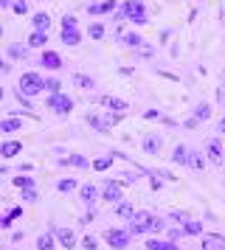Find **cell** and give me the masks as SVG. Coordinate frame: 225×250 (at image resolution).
<instances>
[{
    "label": "cell",
    "mask_w": 225,
    "mask_h": 250,
    "mask_svg": "<svg viewBox=\"0 0 225 250\" xmlns=\"http://www.w3.org/2000/svg\"><path fill=\"white\" fill-rule=\"evenodd\" d=\"M11 70V62L9 59H0V73H9Z\"/></svg>",
    "instance_id": "cell-51"
},
{
    "label": "cell",
    "mask_w": 225,
    "mask_h": 250,
    "mask_svg": "<svg viewBox=\"0 0 225 250\" xmlns=\"http://www.w3.org/2000/svg\"><path fill=\"white\" fill-rule=\"evenodd\" d=\"M3 174H9V169H6V166H0V177H3Z\"/></svg>",
    "instance_id": "cell-53"
},
{
    "label": "cell",
    "mask_w": 225,
    "mask_h": 250,
    "mask_svg": "<svg viewBox=\"0 0 225 250\" xmlns=\"http://www.w3.org/2000/svg\"><path fill=\"white\" fill-rule=\"evenodd\" d=\"M189 152L191 149L186 146V144H178L175 152H172V163H175V166H189Z\"/></svg>",
    "instance_id": "cell-25"
},
{
    "label": "cell",
    "mask_w": 225,
    "mask_h": 250,
    "mask_svg": "<svg viewBox=\"0 0 225 250\" xmlns=\"http://www.w3.org/2000/svg\"><path fill=\"white\" fill-rule=\"evenodd\" d=\"M112 216H118V219H133L135 216V205L133 203H127V200H121V203H115L112 205Z\"/></svg>",
    "instance_id": "cell-23"
},
{
    "label": "cell",
    "mask_w": 225,
    "mask_h": 250,
    "mask_svg": "<svg viewBox=\"0 0 225 250\" xmlns=\"http://www.w3.org/2000/svg\"><path fill=\"white\" fill-rule=\"evenodd\" d=\"M115 20H130L133 25H149L146 17V3L144 0H124L115 12Z\"/></svg>",
    "instance_id": "cell-1"
},
{
    "label": "cell",
    "mask_w": 225,
    "mask_h": 250,
    "mask_svg": "<svg viewBox=\"0 0 225 250\" xmlns=\"http://www.w3.org/2000/svg\"><path fill=\"white\" fill-rule=\"evenodd\" d=\"M17 90H20L22 96H28V99L40 96V93H45V76L37 73V70H25L20 76V82H17Z\"/></svg>",
    "instance_id": "cell-2"
},
{
    "label": "cell",
    "mask_w": 225,
    "mask_h": 250,
    "mask_svg": "<svg viewBox=\"0 0 225 250\" xmlns=\"http://www.w3.org/2000/svg\"><path fill=\"white\" fill-rule=\"evenodd\" d=\"M217 132H220V135H225V115L217 121Z\"/></svg>",
    "instance_id": "cell-52"
},
{
    "label": "cell",
    "mask_w": 225,
    "mask_h": 250,
    "mask_svg": "<svg viewBox=\"0 0 225 250\" xmlns=\"http://www.w3.org/2000/svg\"><path fill=\"white\" fill-rule=\"evenodd\" d=\"M73 84H76L79 90H93L96 87V79L88 76V73H73Z\"/></svg>",
    "instance_id": "cell-28"
},
{
    "label": "cell",
    "mask_w": 225,
    "mask_h": 250,
    "mask_svg": "<svg viewBox=\"0 0 225 250\" xmlns=\"http://www.w3.org/2000/svg\"><path fill=\"white\" fill-rule=\"evenodd\" d=\"M45 93H62V79H56V76H45Z\"/></svg>",
    "instance_id": "cell-36"
},
{
    "label": "cell",
    "mask_w": 225,
    "mask_h": 250,
    "mask_svg": "<svg viewBox=\"0 0 225 250\" xmlns=\"http://www.w3.org/2000/svg\"><path fill=\"white\" fill-rule=\"evenodd\" d=\"M223 84H225V70H223Z\"/></svg>",
    "instance_id": "cell-55"
},
{
    "label": "cell",
    "mask_w": 225,
    "mask_h": 250,
    "mask_svg": "<svg viewBox=\"0 0 225 250\" xmlns=\"http://www.w3.org/2000/svg\"><path fill=\"white\" fill-rule=\"evenodd\" d=\"M152 219H155L152 211H135V216L127 222V230H130L133 236H146V233L152 230Z\"/></svg>",
    "instance_id": "cell-6"
},
{
    "label": "cell",
    "mask_w": 225,
    "mask_h": 250,
    "mask_svg": "<svg viewBox=\"0 0 225 250\" xmlns=\"http://www.w3.org/2000/svg\"><path fill=\"white\" fill-rule=\"evenodd\" d=\"M99 104L107 113H118V115L130 113V102H127V99H118V96H101Z\"/></svg>",
    "instance_id": "cell-12"
},
{
    "label": "cell",
    "mask_w": 225,
    "mask_h": 250,
    "mask_svg": "<svg viewBox=\"0 0 225 250\" xmlns=\"http://www.w3.org/2000/svg\"><path fill=\"white\" fill-rule=\"evenodd\" d=\"M54 236H56V245H59V248H65V250H73L79 245L73 228H68V225H56L54 228Z\"/></svg>",
    "instance_id": "cell-10"
},
{
    "label": "cell",
    "mask_w": 225,
    "mask_h": 250,
    "mask_svg": "<svg viewBox=\"0 0 225 250\" xmlns=\"http://www.w3.org/2000/svg\"><path fill=\"white\" fill-rule=\"evenodd\" d=\"M144 118H149V121H152V118H158V121H160L163 115H160V110H146V113H144Z\"/></svg>",
    "instance_id": "cell-49"
},
{
    "label": "cell",
    "mask_w": 225,
    "mask_h": 250,
    "mask_svg": "<svg viewBox=\"0 0 225 250\" xmlns=\"http://www.w3.org/2000/svg\"><path fill=\"white\" fill-rule=\"evenodd\" d=\"M25 45L31 48H37V51H45V48H48V31H31V34H28V40H25Z\"/></svg>",
    "instance_id": "cell-20"
},
{
    "label": "cell",
    "mask_w": 225,
    "mask_h": 250,
    "mask_svg": "<svg viewBox=\"0 0 225 250\" xmlns=\"http://www.w3.org/2000/svg\"><path fill=\"white\" fill-rule=\"evenodd\" d=\"M62 166H76V169H90V160L82 158V155H68V158L59 160Z\"/></svg>",
    "instance_id": "cell-29"
},
{
    "label": "cell",
    "mask_w": 225,
    "mask_h": 250,
    "mask_svg": "<svg viewBox=\"0 0 225 250\" xmlns=\"http://www.w3.org/2000/svg\"><path fill=\"white\" fill-rule=\"evenodd\" d=\"M104 34H107V28L101 23H90L88 25V37L90 40H104Z\"/></svg>",
    "instance_id": "cell-35"
},
{
    "label": "cell",
    "mask_w": 225,
    "mask_h": 250,
    "mask_svg": "<svg viewBox=\"0 0 225 250\" xmlns=\"http://www.w3.org/2000/svg\"><path fill=\"white\" fill-rule=\"evenodd\" d=\"M99 188H101V203L115 205L124 200V183L121 180H104Z\"/></svg>",
    "instance_id": "cell-7"
},
{
    "label": "cell",
    "mask_w": 225,
    "mask_h": 250,
    "mask_svg": "<svg viewBox=\"0 0 225 250\" xmlns=\"http://www.w3.org/2000/svg\"><path fill=\"white\" fill-rule=\"evenodd\" d=\"M115 158H118L115 152H112V155H104V158H96V160H93V171H107Z\"/></svg>",
    "instance_id": "cell-32"
},
{
    "label": "cell",
    "mask_w": 225,
    "mask_h": 250,
    "mask_svg": "<svg viewBox=\"0 0 225 250\" xmlns=\"http://www.w3.org/2000/svg\"><path fill=\"white\" fill-rule=\"evenodd\" d=\"M56 191L59 194H73L79 191V183L73 177H62V180H56Z\"/></svg>",
    "instance_id": "cell-30"
},
{
    "label": "cell",
    "mask_w": 225,
    "mask_h": 250,
    "mask_svg": "<svg viewBox=\"0 0 225 250\" xmlns=\"http://www.w3.org/2000/svg\"><path fill=\"white\" fill-rule=\"evenodd\" d=\"M189 219H191V216L186 214V211H172V214H169V222H175L178 228H180V225H186Z\"/></svg>",
    "instance_id": "cell-39"
},
{
    "label": "cell",
    "mask_w": 225,
    "mask_h": 250,
    "mask_svg": "<svg viewBox=\"0 0 225 250\" xmlns=\"http://www.w3.org/2000/svg\"><path fill=\"white\" fill-rule=\"evenodd\" d=\"M200 3H202V0H200Z\"/></svg>",
    "instance_id": "cell-57"
},
{
    "label": "cell",
    "mask_w": 225,
    "mask_h": 250,
    "mask_svg": "<svg viewBox=\"0 0 225 250\" xmlns=\"http://www.w3.org/2000/svg\"><path fill=\"white\" fill-rule=\"evenodd\" d=\"M31 25H34V31H51V14L37 12L31 17Z\"/></svg>",
    "instance_id": "cell-26"
},
{
    "label": "cell",
    "mask_w": 225,
    "mask_h": 250,
    "mask_svg": "<svg viewBox=\"0 0 225 250\" xmlns=\"http://www.w3.org/2000/svg\"><path fill=\"white\" fill-rule=\"evenodd\" d=\"M191 118H197L200 124H205V121L211 118V104H205V102L194 104V110H191Z\"/></svg>",
    "instance_id": "cell-27"
},
{
    "label": "cell",
    "mask_w": 225,
    "mask_h": 250,
    "mask_svg": "<svg viewBox=\"0 0 225 250\" xmlns=\"http://www.w3.org/2000/svg\"><path fill=\"white\" fill-rule=\"evenodd\" d=\"M14 96H17V102H20L22 107H25V110H31V107H34V104H31V99H28V96H22V93L17 90V87H14Z\"/></svg>",
    "instance_id": "cell-44"
},
{
    "label": "cell",
    "mask_w": 225,
    "mask_h": 250,
    "mask_svg": "<svg viewBox=\"0 0 225 250\" xmlns=\"http://www.w3.org/2000/svg\"><path fill=\"white\" fill-rule=\"evenodd\" d=\"M59 25H62V28H68V25H79V20L73 17V14H65V17L59 20Z\"/></svg>",
    "instance_id": "cell-46"
},
{
    "label": "cell",
    "mask_w": 225,
    "mask_h": 250,
    "mask_svg": "<svg viewBox=\"0 0 225 250\" xmlns=\"http://www.w3.org/2000/svg\"><path fill=\"white\" fill-rule=\"evenodd\" d=\"M37 250H56L54 230H51V233H40V239H37Z\"/></svg>",
    "instance_id": "cell-31"
},
{
    "label": "cell",
    "mask_w": 225,
    "mask_h": 250,
    "mask_svg": "<svg viewBox=\"0 0 225 250\" xmlns=\"http://www.w3.org/2000/svg\"><path fill=\"white\" fill-rule=\"evenodd\" d=\"M11 222H14V219H11L9 214H6V216H0V230H6V228H11Z\"/></svg>",
    "instance_id": "cell-47"
},
{
    "label": "cell",
    "mask_w": 225,
    "mask_h": 250,
    "mask_svg": "<svg viewBox=\"0 0 225 250\" xmlns=\"http://www.w3.org/2000/svg\"><path fill=\"white\" fill-rule=\"evenodd\" d=\"M22 118L20 115H9V118H0V132L3 135H14V132H20L22 129Z\"/></svg>",
    "instance_id": "cell-19"
},
{
    "label": "cell",
    "mask_w": 225,
    "mask_h": 250,
    "mask_svg": "<svg viewBox=\"0 0 225 250\" xmlns=\"http://www.w3.org/2000/svg\"><path fill=\"white\" fill-rule=\"evenodd\" d=\"M205 166H208L205 152H202V149H191V152H189V166H186V169H191V171H205Z\"/></svg>",
    "instance_id": "cell-18"
},
{
    "label": "cell",
    "mask_w": 225,
    "mask_h": 250,
    "mask_svg": "<svg viewBox=\"0 0 225 250\" xmlns=\"http://www.w3.org/2000/svg\"><path fill=\"white\" fill-rule=\"evenodd\" d=\"M20 197H22V203H40V191L37 188H25Z\"/></svg>",
    "instance_id": "cell-41"
},
{
    "label": "cell",
    "mask_w": 225,
    "mask_h": 250,
    "mask_svg": "<svg viewBox=\"0 0 225 250\" xmlns=\"http://www.w3.org/2000/svg\"><path fill=\"white\" fill-rule=\"evenodd\" d=\"M160 149H163V138L158 135V132H149V135L141 138V152H146V155H160Z\"/></svg>",
    "instance_id": "cell-14"
},
{
    "label": "cell",
    "mask_w": 225,
    "mask_h": 250,
    "mask_svg": "<svg viewBox=\"0 0 225 250\" xmlns=\"http://www.w3.org/2000/svg\"><path fill=\"white\" fill-rule=\"evenodd\" d=\"M183 126H186V129H197V126H200V121H197V118H186V121H183Z\"/></svg>",
    "instance_id": "cell-48"
},
{
    "label": "cell",
    "mask_w": 225,
    "mask_h": 250,
    "mask_svg": "<svg viewBox=\"0 0 225 250\" xmlns=\"http://www.w3.org/2000/svg\"><path fill=\"white\" fill-rule=\"evenodd\" d=\"M45 107L54 115H70L73 113V99L68 93H45Z\"/></svg>",
    "instance_id": "cell-4"
},
{
    "label": "cell",
    "mask_w": 225,
    "mask_h": 250,
    "mask_svg": "<svg viewBox=\"0 0 225 250\" xmlns=\"http://www.w3.org/2000/svg\"><path fill=\"white\" fill-rule=\"evenodd\" d=\"M202 152H205V158H208V163H211V166H223V163H225V152H223V141H220V135L208 138Z\"/></svg>",
    "instance_id": "cell-8"
},
{
    "label": "cell",
    "mask_w": 225,
    "mask_h": 250,
    "mask_svg": "<svg viewBox=\"0 0 225 250\" xmlns=\"http://www.w3.org/2000/svg\"><path fill=\"white\" fill-rule=\"evenodd\" d=\"M79 245H82V250H99V239L90 236V233H88V236L79 239Z\"/></svg>",
    "instance_id": "cell-40"
},
{
    "label": "cell",
    "mask_w": 225,
    "mask_h": 250,
    "mask_svg": "<svg viewBox=\"0 0 225 250\" xmlns=\"http://www.w3.org/2000/svg\"><path fill=\"white\" fill-rule=\"evenodd\" d=\"M0 37H3V25H0Z\"/></svg>",
    "instance_id": "cell-56"
},
{
    "label": "cell",
    "mask_w": 225,
    "mask_h": 250,
    "mask_svg": "<svg viewBox=\"0 0 225 250\" xmlns=\"http://www.w3.org/2000/svg\"><path fill=\"white\" fill-rule=\"evenodd\" d=\"M34 62H37L40 68H45V70H62V65H65V62H62V57H59L56 51H51V48H45V51L34 59Z\"/></svg>",
    "instance_id": "cell-11"
},
{
    "label": "cell",
    "mask_w": 225,
    "mask_h": 250,
    "mask_svg": "<svg viewBox=\"0 0 225 250\" xmlns=\"http://www.w3.org/2000/svg\"><path fill=\"white\" fill-rule=\"evenodd\" d=\"M6 57L14 59V62H25V59H31V48L22 45V42H11V45L6 48Z\"/></svg>",
    "instance_id": "cell-17"
},
{
    "label": "cell",
    "mask_w": 225,
    "mask_h": 250,
    "mask_svg": "<svg viewBox=\"0 0 225 250\" xmlns=\"http://www.w3.org/2000/svg\"><path fill=\"white\" fill-rule=\"evenodd\" d=\"M146 177H149V183H152V188H155V191H160V186H163V180L158 177L155 171H146Z\"/></svg>",
    "instance_id": "cell-45"
},
{
    "label": "cell",
    "mask_w": 225,
    "mask_h": 250,
    "mask_svg": "<svg viewBox=\"0 0 225 250\" xmlns=\"http://www.w3.org/2000/svg\"><path fill=\"white\" fill-rule=\"evenodd\" d=\"M20 149H22V144L20 141H0V158H17V155H20Z\"/></svg>",
    "instance_id": "cell-22"
},
{
    "label": "cell",
    "mask_w": 225,
    "mask_h": 250,
    "mask_svg": "<svg viewBox=\"0 0 225 250\" xmlns=\"http://www.w3.org/2000/svg\"><path fill=\"white\" fill-rule=\"evenodd\" d=\"M11 183H14V186H17L20 191H25V188H37V183H34L31 174H17V177H14Z\"/></svg>",
    "instance_id": "cell-33"
},
{
    "label": "cell",
    "mask_w": 225,
    "mask_h": 250,
    "mask_svg": "<svg viewBox=\"0 0 225 250\" xmlns=\"http://www.w3.org/2000/svg\"><path fill=\"white\" fill-rule=\"evenodd\" d=\"M166 236L172 239V242H180V239H186V236H183V225H180V228H169Z\"/></svg>",
    "instance_id": "cell-43"
},
{
    "label": "cell",
    "mask_w": 225,
    "mask_h": 250,
    "mask_svg": "<svg viewBox=\"0 0 225 250\" xmlns=\"http://www.w3.org/2000/svg\"><path fill=\"white\" fill-rule=\"evenodd\" d=\"M3 96H6V90H3V87H0V102H3Z\"/></svg>",
    "instance_id": "cell-54"
},
{
    "label": "cell",
    "mask_w": 225,
    "mask_h": 250,
    "mask_svg": "<svg viewBox=\"0 0 225 250\" xmlns=\"http://www.w3.org/2000/svg\"><path fill=\"white\" fill-rule=\"evenodd\" d=\"M59 40H62V45L65 48H79L82 45V31H79V25H68V28H62Z\"/></svg>",
    "instance_id": "cell-15"
},
{
    "label": "cell",
    "mask_w": 225,
    "mask_h": 250,
    "mask_svg": "<svg viewBox=\"0 0 225 250\" xmlns=\"http://www.w3.org/2000/svg\"><path fill=\"white\" fill-rule=\"evenodd\" d=\"M79 200L90 208V205H96L101 200V188L93 186V183H85V186H79Z\"/></svg>",
    "instance_id": "cell-13"
},
{
    "label": "cell",
    "mask_w": 225,
    "mask_h": 250,
    "mask_svg": "<svg viewBox=\"0 0 225 250\" xmlns=\"http://www.w3.org/2000/svg\"><path fill=\"white\" fill-rule=\"evenodd\" d=\"M144 245L146 250H180L178 242H172V239H146Z\"/></svg>",
    "instance_id": "cell-24"
},
{
    "label": "cell",
    "mask_w": 225,
    "mask_h": 250,
    "mask_svg": "<svg viewBox=\"0 0 225 250\" xmlns=\"http://www.w3.org/2000/svg\"><path fill=\"white\" fill-rule=\"evenodd\" d=\"M101 239H104V245L110 250H127L130 245H133V233L127 230V228H107L104 233H101Z\"/></svg>",
    "instance_id": "cell-3"
},
{
    "label": "cell",
    "mask_w": 225,
    "mask_h": 250,
    "mask_svg": "<svg viewBox=\"0 0 225 250\" xmlns=\"http://www.w3.org/2000/svg\"><path fill=\"white\" fill-rule=\"evenodd\" d=\"M169 228H166V219H163V216H155V219H152V230H149V233H152V236H160V233H166Z\"/></svg>",
    "instance_id": "cell-37"
},
{
    "label": "cell",
    "mask_w": 225,
    "mask_h": 250,
    "mask_svg": "<svg viewBox=\"0 0 225 250\" xmlns=\"http://www.w3.org/2000/svg\"><path fill=\"white\" fill-rule=\"evenodd\" d=\"M9 9L22 17V14H28V0H9Z\"/></svg>",
    "instance_id": "cell-38"
},
{
    "label": "cell",
    "mask_w": 225,
    "mask_h": 250,
    "mask_svg": "<svg viewBox=\"0 0 225 250\" xmlns=\"http://www.w3.org/2000/svg\"><path fill=\"white\" fill-rule=\"evenodd\" d=\"M115 40H118V45L121 48H133V51H138V48H144V37H141V31H121V28H115Z\"/></svg>",
    "instance_id": "cell-9"
},
{
    "label": "cell",
    "mask_w": 225,
    "mask_h": 250,
    "mask_svg": "<svg viewBox=\"0 0 225 250\" xmlns=\"http://www.w3.org/2000/svg\"><path fill=\"white\" fill-rule=\"evenodd\" d=\"M96 216H99V211H96V205H90V208H88V214H85V216H79V222H82V225H90V222H93Z\"/></svg>",
    "instance_id": "cell-42"
},
{
    "label": "cell",
    "mask_w": 225,
    "mask_h": 250,
    "mask_svg": "<svg viewBox=\"0 0 225 250\" xmlns=\"http://www.w3.org/2000/svg\"><path fill=\"white\" fill-rule=\"evenodd\" d=\"M202 250H225V236L220 233H202Z\"/></svg>",
    "instance_id": "cell-21"
},
{
    "label": "cell",
    "mask_w": 225,
    "mask_h": 250,
    "mask_svg": "<svg viewBox=\"0 0 225 250\" xmlns=\"http://www.w3.org/2000/svg\"><path fill=\"white\" fill-rule=\"evenodd\" d=\"M121 121V115L118 113H104V115H99V113H88L85 115V124L88 126H93L96 132H112V126Z\"/></svg>",
    "instance_id": "cell-5"
},
{
    "label": "cell",
    "mask_w": 225,
    "mask_h": 250,
    "mask_svg": "<svg viewBox=\"0 0 225 250\" xmlns=\"http://www.w3.org/2000/svg\"><path fill=\"white\" fill-rule=\"evenodd\" d=\"M183 236H202V222L189 219V222L183 225Z\"/></svg>",
    "instance_id": "cell-34"
},
{
    "label": "cell",
    "mask_w": 225,
    "mask_h": 250,
    "mask_svg": "<svg viewBox=\"0 0 225 250\" xmlns=\"http://www.w3.org/2000/svg\"><path fill=\"white\" fill-rule=\"evenodd\" d=\"M9 216H11V219H20V216H22V205H14V208L9 211Z\"/></svg>",
    "instance_id": "cell-50"
},
{
    "label": "cell",
    "mask_w": 225,
    "mask_h": 250,
    "mask_svg": "<svg viewBox=\"0 0 225 250\" xmlns=\"http://www.w3.org/2000/svg\"><path fill=\"white\" fill-rule=\"evenodd\" d=\"M118 0H104V3H90L88 6V14H93V17H99V14H115L118 12Z\"/></svg>",
    "instance_id": "cell-16"
}]
</instances>
